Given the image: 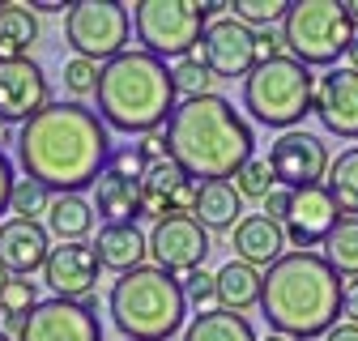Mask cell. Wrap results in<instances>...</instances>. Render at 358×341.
<instances>
[{
	"label": "cell",
	"mask_w": 358,
	"mask_h": 341,
	"mask_svg": "<svg viewBox=\"0 0 358 341\" xmlns=\"http://www.w3.org/2000/svg\"><path fill=\"white\" fill-rule=\"evenodd\" d=\"M111 158V128L85 103H48L17 133V162L26 180L52 196H81L94 188Z\"/></svg>",
	"instance_id": "cell-1"
},
{
	"label": "cell",
	"mask_w": 358,
	"mask_h": 341,
	"mask_svg": "<svg viewBox=\"0 0 358 341\" xmlns=\"http://www.w3.org/2000/svg\"><path fill=\"white\" fill-rule=\"evenodd\" d=\"M166 137H171V158L184 166L196 184L235 180V170L248 158H256L252 124L222 94L184 99L175 107L171 124H166Z\"/></svg>",
	"instance_id": "cell-2"
},
{
	"label": "cell",
	"mask_w": 358,
	"mask_h": 341,
	"mask_svg": "<svg viewBox=\"0 0 358 341\" xmlns=\"http://www.w3.org/2000/svg\"><path fill=\"white\" fill-rule=\"evenodd\" d=\"M341 290H345V282L337 277V269L320 252H286L264 273L260 312L273 333L311 341V337H324L329 328H337Z\"/></svg>",
	"instance_id": "cell-3"
},
{
	"label": "cell",
	"mask_w": 358,
	"mask_h": 341,
	"mask_svg": "<svg viewBox=\"0 0 358 341\" xmlns=\"http://www.w3.org/2000/svg\"><path fill=\"white\" fill-rule=\"evenodd\" d=\"M94 99H99V119L111 133H128V137H145L154 128H166L179 107L171 68L145 52H124L111 64H103Z\"/></svg>",
	"instance_id": "cell-4"
},
{
	"label": "cell",
	"mask_w": 358,
	"mask_h": 341,
	"mask_svg": "<svg viewBox=\"0 0 358 341\" xmlns=\"http://www.w3.org/2000/svg\"><path fill=\"white\" fill-rule=\"evenodd\" d=\"M107 312H111L115 328L124 333V341H166L184 328L188 298H184V286L171 273L141 265L111 282Z\"/></svg>",
	"instance_id": "cell-5"
},
{
	"label": "cell",
	"mask_w": 358,
	"mask_h": 341,
	"mask_svg": "<svg viewBox=\"0 0 358 341\" xmlns=\"http://www.w3.org/2000/svg\"><path fill=\"white\" fill-rule=\"evenodd\" d=\"M243 111L264 128L294 133L303 115L316 111V77H311L307 64H299L290 56L264 60L243 81Z\"/></svg>",
	"instance_id": "cell-6"
},
{
	"label": "cell",
	"mask_w": 358,
	"mask_h": 341,
	"mask_svg": "<svg viewBox=\"0 0 358 341\" xmlns=\"http://www.w3.org/2000/svg\"><path fill=\"white\" fill-rule=\"evenodd\" d=\"M358 26L345 0H294L282 22V48L307 68H337V56L350 52Z\"/></svg>",
	"instance_id": "cell-7"
},
{
	"label": "cell",
	"mask_w": 358,
	"mask_h": 341,
	"mask_svg": "<svg viewBox=\"0 0 358 341\" xmlns=\"http://www.w3.org/2000/svg\"><path fill=\"white\" fill-rule=\"evenodd\" d=\"M128 9H132V34H137L141 52L166 64V60L196 56L209 13L222 5H205V0H137Z\"/></svg>",
	"instance_id": "cell-8"
},
{
	"label": "cell",
	"mask_w": 358,
	"mask_h": 341,
	"mask_svg": "<svg viewBox=\"0 0 358 341\" xmlns=\"http://www.w3.org/2000/svg\"><path fill=\"white\" fill-rule=\"evenodd\" d=\"M128 38H132L128 5H115V0H81V5H73L64 13V43L81 60L111 64L115 56L128 52Z\"/></svg>",
	"instance_id": "cell-9"
},
{
	"label": "cell",
	"mask_w": 358,
	"mask_h": 341,
	"mask_svg": "<svg viewBox=\"0 0 358 341\" xmlns=\"http://www.w3.org/2000/svg\"><path fill=\"white\" fill-rule=\"evenodd\" d=\"M150 256H154V269L171 273L175 282H184L188 273H196L205 265L209 231L192 213H171V218L154 222V231H150Z\"/></svg>",
	"instance_id": "cell-10"
},
{
	"label": "cell",
	"mask_w": 358,
	"mask_h": 341,
	"mask_svg": "<svg viewBox=\"0 0 358 341\" xmlns=\"http://www.w3.org/2000/svg\"><path fill=\"white\" fill-rule=\"evenodd\" d=\"M268 166H273V180L278 188L286 192H299V188H320L329 180V166H333V154L329 145L316 137V133H282L273 145H268Z\"/></svg>",
	"instance_id": "cell-11"
},
{
	"label": "cell",
	"mask_w": 358,
	"mask_h": 341,
	"mask_svg": "<svg viewBox=\"0 0 358 341\" xmlns=\"http://www.w3.org/2000/svg\"><path fill=\"white\" fill-rule=\"evenodd\" d=\"M196 56L205 60V68L213 73V77H252V68L260 64L256 60V30H248L243 22H235V17H213L209 26H205V34H201V48H196Z\"/></svg>",
	"instance_id": "cell-12"
},
{
	"label": "cell",
	"mask_w": 358,
	"mask_h": 341,
	"mask_svg": "<svg viewBox=\"0 0 358 341\" xmlns=\"http://www.w3.org/2000/svg\"><path fill=\"white\" fill-rule=\"evenodd\" d=\"M17 341H103V324L77 298H38Z\"/></svg>",
	"instance_id": "cell-13"
},
{
	"label": "cell",
	"mask_w": 358,
	"mask_h": 341,
	"mask_svg": "<svg viewBox=\"0 0 358 341\" xmlns=\"http://www.w3.org/2000/svg\"><path fill=\"white\" fill-rule=\"evenodd\" d=\"M337 222H341V209L329 196V188L320 184V188H299V192H290V209H286L282 231H286V243L294 252H311V247L329 243V235L337 231Z\"/></svg>",
	"instance_id": "cell-14"
},
{
	"label": "cell",
	"mask_w": 358,
	"mask_h": 341,
	"mask_svg": "<svg viewBox=\"0 0 358 341\" xmlns=\"http://www.w3.org/2000/svg\"><path fill=\"white\" fill-rule=\"evenodd\" d=\"M196 196H201V184L175 158L154 162L141 175V218L162 222V218H171V213H192Z\"/></svg>",
	"instance_id": "cell-15"
},
{
	"label": "cell",
	"mask_w": 358,
	"mask_h": 341,
	"mask_svg": "<svg viewBox=\"0 0 358 341\" xmlns=\"http://www.w3.org/2000/svg\"><path fill=\"white\" fill-rule=\"evenodd\" d=\"M52 103V85L34 60H0V124H30Z\"/></svg>",
	"instance_id": "cell-16"
},
{
	"label": "cell",
	"mask_w": 358,
	"mask_h": 341,
	"mask_svg": "<svg viewBox=\"0 0 358 341\" xmlns=\"http://www.w3.org/2000/svg\"><path fill=\"white\" fill-rule=\"evenodd\" d=\"M99 252L94 243H60L52 247L48 265H43V282L52 286V298H85L94 294L99 282Z\"/></svg>",
	"instance_id": "cell-17"
},
{
	"label": "cell",
	"mask_w": 358,
	"mask_h": 341,
	"mask_svg": "<svg viewBox=\"0 0 358 341\" xmlns=\"http://www.w3.org/2000/svg\"><path fill=\"white\" fill-rule=\"evenodd\" d=\"M316 115L341 141H358V73L329 68L316 77Z\"/></svg>",
	"instance_id": "cell-18"
},
{
	"label": "cell",
	"mask_w": 358,
	"mask_h": 341,
	"mask_svg": "<svg viewBox=\"0 0 358 341\" xmlns=\"http://www.w3.org/2000/svg\"><path fill=\"white\" fill-rule=\"evenodd\" d=\"M48 256H52V235L43 222H22V218L0 222V265L13 277L38 273L48 265Z\"/></svg>",
	"instance_id": "cell-19"
},
{
	"label": "cell",
	"mask_w": 358,
	"mask_h": 341,
	"mask_svg": "<svg viewBox=\"0 0 358 341\" xmlns=\"http://www.w3.org/2000/svg\"><path fill=\"white\" fill-rule=\"evenodd\" d=\"M231 235H235V261H243V265H252L260 273L273 269L282 256H286V247H290L282 222H268L264 213H248V218Z\"/></svg>",
	"instance_id": "cell-20"
},
{
	"label": "cell",
	"mask_w": 358,
	"mask_h": 341,
	"mask_svg": "<svg viewBox=\"0 0 358 341\" xmlns=\"http://www.w3.org/2000/svg\"><path fill=\"white\" fill-rule=\"evenodd\" d=\"M94 252H99V265L111 269V273H132L145 265L150 256V235L137 231V222H115V226H103L99 239H94Z\"/></svg>",
	"instance_id": "cell-21"
},
{
	"label": "cell",
	"mask_w": 358,
	"mask_h": 341,
	"mask_svg": "<svg viewBox=\"0 0 358 341\" xmlns=\"http://www.w3.org/2000/svg\"><path fill=\"white\" fill-rule=\"evenodd\" d=\"M192 218L205 231H235L243 222V196L235 192L231 180H209V184H201V196H196Z\"/></svg>",
	"instance_id": "cell-22"
},
{
	"label": "cell",
	"mask_w": 358,
	"mask_h": 341,
	"mask_svg": "<svg viewBox=\"0 0 358 341\" xmlns=\"http://www.w3.org/2000/svg\"><path fill=\"white\" fill-rule=\"evenodd\" d=\"M260 294H264V273L243 265V261H227L217 269V307L227 312H252L260 307Z\"/></svg>",
	"instance_id": "cell-23"
},
{
	"label": "cell",
	"mask_w": 358,
	"mask_h": 341,
	"mask_svg": "<svg viewBox=\"0 0 358 341\" xmlns=\"http://www.w3.org/2000/svg\"><path fill=\"white\" fill-rule=\"evenodd\" d=\"M94 213L115 226V222H137L141 218V184H132V180H120V175H107L103 170V180L94 184Z\"/></svg>",
	"instance_id": "cell-24"
},
{
	"label": "cell",
	"mask_w": 358,
	"mask_h": 341,
	"mask_svg": "<svg viewBox=\"0 0 358 341\" xmlns=\"http://www.w3.org/2000/svg\"><path fill=\"white\" fill-rule=\"evenodd\" d=\"M43 226H48V235L60 239V243H85V235L94 231V205H90L85 196H73V192L69 196H52Z\"/></svg>",
	"instance_id": "cell-25"
},
{
	"label": "cell",
	"mask_w": 358,
	"mask_h": 341,
	"mask_svg": "<svg viewBox=\"0 0 358 341\" xmlns=\"http://www.w3.org/2000/svg\"><path fill=\"white\" fill-rule=\"evenodd\" d=\"M38 43V13L30 5H0V60H30Z\"/></svg>",
	"instance_id": "cell-26"
},
{
	"label": "cell",
	"mask_w": 358,
	"mask_h": 341,
	"mask_svg": "<svg viewBox=\"0 0 358 341\" xmlns=\"http://www.w3.org/2000/svg\"><path fill=\"white\" fill-rule=\"evenodd\" d=\"M184 341H256V333H252L248 316L213 307V312L192 316V324L184 328Z\"/></svg>",
	"instance_id": "cell-27"
},
{
	"label": "cell",
	"mask_w": 358,
	"mask_h": 341,
	"mask_svg": "<svg viewBox=\"0 0 358 341\" xmlns=\"http://www.w3.org/2000/svg\"><path fill=\"white\" fill-rule=\"evenodd\" d=\"M329 196L337 201L341 218H358V145L341 150L329 166V180H324Z\"/></svg>",
	"instance_id": "cell-28"
},
{
	"label": "cell",
	"mask_w": 358,
	"mask_h": 341,
	"mask_svg": "<svg viewBox=\"0 0 358 341\" xmlns=\"http://www.w3.org/2000/svg\"><path fill=\"white\" fill-rule=\"evenodd\" d=\"M324 261L337 269L341 282L358 277V218H341L337 222V231L324 243Z\"/></svg>",
	"instance_id": "cell-29"
},
{
	"label": "cell",
	"mask_w": 358,
	"mask_h": 341,
	"mask_svg": "<svg viewBox=\"0 0 358 341\" xmlns=\"http://www.w3.org/2000/svg\"><path fill=\"white\" fill-rule=\"evenodd\" d=\"M273 188H278L273 166H268V158H260V154H256V158H248V162L235 170V192H239L243 201H248V196H252V201H264Z\"/></svg>",
	"instance_id": "cell-30"
},
{
	"label": "cell",
	"mask_w": 358,
	"mask_h": 341,
	"mask_svg": "<svg viewBox=\"0 0 358 341\" xmlns=\"http://www.w3.org/2000/svg\"><path fill=\"white\" fill-rule=\"evenodd\" d=\"M227 9H235L231 17H235V22H243L248 30H252V26L273 30V22H286L290 0H235V5H227Z\"/></svg>",
	"instance_id": "cell-31"
},
{
	"label": "cell",
	"mask_w": 358,
	"mask_h": 341,
	"mask_svg": "<svg viewBox=\"0 0 358 341\" xmlns=\"http://www.w3.org/2000/svg\"><path fill=\"white\" fill-rule=\"evenodd\" d=\"M48 205H52V192L34 184V180H17L13 184V196H9V213H17L22 222H38L48 218Z\"/></svg>",
	"instance_id": "cell-32"
},
{
	"label": "cell",
	"mask_w": 358,
	"mask_h": 341,
	"mask_svg": "<svg viewBox=\"0 0 358 341\" xmlns=\"http://www.w3.org/2000/svg\"><path fill=\"white\" fill-rule=\"evenodd\" d=\"M171 77H175V90L184 94V99H201V94H209V85L217 81V77L205 68V60H201V56H184V60H175V64H171Z\"/></svg>",
	"instance_id": "cell-33"
},
{
	"label": "cell",
	"mask_w": 358,
	"mask_h": 341,
	"mask_svg": "<svg viewBox=\"0 0 358 341\" xmlns=\"http://www.w3.org/2000/svg\"><path fill=\"white\" fill-rule=\"evenodd\" d=\"M34 307H38V290L26 277H13L5 286V294H0V312H5V320H26Z\"/></svg>",
	"instance_id": "cell-34"
},
{
	"label": "cell",
	"mask_w": 358,
	"mask_h": 341,
	"mask_svg": "<svg viewBox=\"0 0 358 341\" xmlns=\"http://www.w3.org/2000/svg\"><path fill=\"white\" fill-rule=\"evenodd\" d=\"M99 73H103V64H94V60H81V56L64 60V90L73 94V103L99 90Z\"/></svg>",
	"instance_id": "cell-35"
},
{
	"label": "cell",
	"mask_w": 358,
	"mask_h": 341,
	"mask_svg": "<svg viewBox=\"0 0 358 341\" xmlns=\"http://www.w3.org/2000/svg\"><path fill=\"white\" fill-rule=\"evenodd\" d=\"M179 286H184V298H188V307H196V316L201 312H213V303H217V273L196 269V273H188Z\"/></svg>",
	"instance_id": "cell-36"
},
{
	"label": "cell",
	"mask_w": 358,
	"mask_h": 341,
	"mask_svg": "<svg viewBox=\"0 0 358 341\" xmlns=\"http://www.w3.org/2000/svg\"><path fill=\"white\" fill-rule=\"evenodd\" d=\"M150 170L141 145H124V150H111L107 158V175H120V180H132V184H141V175Z\"/></svg>",
	"instance_id": "cell-37"
},
{
	"label": "cell",
	"mask_w": 358,
	"mask_h": 341,
	"mask_svg": "<svg viewBox=\"0 0 358 341\" xmlns=\"http://www.w3.org/2000/svg\"><path fill=\"white\" fill-rule=\"evenodd\" d=\"M141 154H145V162H150V166L171 158V137H166V128H154V133H145V137H141Z\"/></svg>",
	"instance_id": "cell-38"
},
{
	"label": "cell",
	"mask_w": 358,
	"mask_h": 341,
	"mask_svg": "<svg viewBox=\"0 0 358 341\" xmlns=\"http://www.w3.org/2000/svg\"><path fill=\"white\" fill-rule=\"evenodd\" d=\"M286 48H282V34H273V30H260L256 34V60L264 64V60H278Z\"/></svg>",
	"instance_id": "cell-39"
},
{
	"label": "cell",
	"mask_w": 358,
	"mask_h": 341,
	"mask_svg": "<svg viewBox=\"0 0 358 341\" xmlns=\"http://www.w3.org/2000/svg\"><path fill=\"white\" fill-rule=\"evenodd\" d=\"M286 209H290V192L286 188H273L264 196V218L268 222H286Z\"/></svg>",
	"instance_id": "cell-40"
},
{
	"label": "cell",
	"mask_w": 358,
	"mask_h": 341,
	"mask_svg": "<svg viewBox=\"0 0 358 341\" xmlns=\"http://www.w3.org/2000/svg\"><path fill=\"white\" fill-rule=\"evenodd\" d=\"M13 184H17V175H13V162L5 158V150H0V213L9 209V196H13Z\"/></svg>",
	"instance_id": "cell-41"
},
{
	"label": "cell",
	"mask_w": 358,
	"mask_h": 341,
	"mask_svg": "<svg viewBox=\"0 0 358 341\" xmlns=\"http://www.w3.org/2000/svg\"><path fill=\"white\" fill-rule=\"evenodd\" d=\"M341 316H350V324H358V277H350L341 290Z\"/></svg>",
	"instance_id": "cell-42"
},
{
	"label": "cell",
	"mask_w": 358,
	"mask_h": 341,
	"mask_svg": "<svg viewBox=\"0 0 358 341\" xmlns=\"http://www.w3.org/2000/svg\"><path fill=\"white\" fill-rule=\"evenodd\" d=\"M324 341H358V324L341 320L337 328H329V333H324Z\"/></svg>",
	"instance_id": "cell-43"
},
{
	"label": "cell",
	"mask_w": 358,
	"mask_h": 341,
	"mask_svg": "<svg viewBox=\"0 0 358 341\" xmlns=\"http://www.w3.org/2000/svg\"><path fill=\"white\" fill-rule=\"evenodd\" d=\"M345 68H350V73H358V38L350 43V52H345Z\"/></svg>",
	"instance_id": "cell-44"
},
{
	"label": "cell",
	"mask_w": 358,
	"mask_h": 341,
	"mask_svg": "<svg viewBox=\"0 0 358 341\" xmlns=\"http://www.w3.org/2000/svg\"><path fill=\"white\" fill-rule=\"evenodd\" d=\"M9 282H13V273H9L5 265H0V294H5V286H9Z\"/></svg>",
	"instance_id": "cell-45"
},
{
	"label": "cell",
	"mask_w": 358,
	"mask_h": 341,
	"mask_svg": "<svg viewBox=\"0 0 358 341\" xmlns=\"http://www.w3.org/2000/svg\"><path fill=\"white\" fill-rule=\"evenodd\" d=\"M345 9H350V17H354V26H358V0H345Z\"/></svg>",
	"instance_id": "cell-46"
},
{
	"label": "cell",
	"mask_w": 358,
	"mask_h": 341,
	"mask_svg": "<svg viewBox=\"0 0 358 341\" xmlns=\"http://www.w3.org/2000/svg\"><path fill=\"white\" fill-rule=\"evenodd\" d=\"M264 341H294V337H282V333H268Z\"/></svg>",
	"instance_id": "cell-47"
},
{
	"label": "cell",
	"mask_w": 358,
	"mask_h": 341,
	"mask_svg": "<svg viewBox=\"0 0 358 341\" xmlns=\"http://www.w3.org/2000/svg\"><path fill=\"white\" fill-rule=\"evenodd\" d=\"M0 341H13V337H9V333H5V328H0Z\"/></svg>",
	"instance_id": "cell-48"
}]
</instances>
